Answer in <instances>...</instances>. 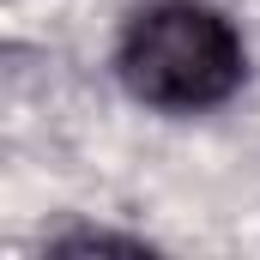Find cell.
Masks as SVG:
<instances>
[{"label":"cell","mask_w":260,"mask_h":260,"mask_svg":"<svg viewBox=\"0 0 260 260\" xmlns=\"http://www.w3.org/2000/svg\"><path fill=\"white\" fill-rule=\"evenodd\" d=\"M115 73L133 103L164 115H200L242 91L248 49L236 24L206 0H151L115 43Z\"/></svg>","instance_id":"1"}]
</instances>
